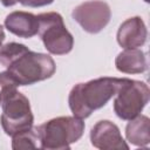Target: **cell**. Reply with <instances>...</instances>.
Returning <instances> with one entry per match:
<instances>
[{
	"mask_svg": "<svg viewBox=\"0 0 150 150\" xmlns=\"http://www.w3.org/2000/svg\"><path fill=\"white\" fill-rule=\"evenodd\" d=\"M0 62L18 86H30L45 81L56 70L50 55L33 52L19 42H8L0 47Z\"/></svg>",
	"mask_w": 150,
	"mask_h": 150,
	"instance_id": "cell-1",
	"label": "cell"
},
{
	"mask_svg": "<svg viewBox=\"0 0 150 150\" xmlns=\"http://www.w3.org/2000/svg\"><path fill=\"white\" fill-rule=\"evenodd\" d=\"M124 79L105 76L75 84L68 96L73 115L83 120L89 117L93 111L104 107L116 95Z\"/></svg>",
	"mask_w": 150,
	"mask_h": 150,
	"instance_id": "cell-2",
	"label": "cell"
},
{
	"mask_svg": "<svg viewBox=\"0 0 150 150\" xmlns=\"http://www.w3.org/2000/svg\"><path fill=\"white\" fill-rule=\"evenodd\" d=\"M84 122L75 116H60L36 127L40 149L64 150L77 142L84 131Z\"/></svg>",
	"mask_w": 150,
	"mask_h": 150,
	"instance_id": "cell-3",
	"label": "cell"
},
{
	"mask_svg": "<svg viewBox=\"0 0 150 150\" xmlns=\"http://www.w3.org/2000/svg\"><path fill=\"white\" fill-rule=\"evenodd\" d=\"M39 35L45 48L54 55H66L74 47V38L64 26L63 18L56 12H47L38 15Z\"/></svg>",
	"mask_w": 150,
	"mask_h": 150,
	"instance_id": "cell-4",
	"label": "cell"
},
{
	"mask_svg": "<svg viewBox=\"0 0 150 150\" xmlns=\"http://www.w3.org/2000/svg\"><path fill=\"white\" fill-rule=\"evenodd\" d=\"M150 98V90L145 82L124 79L114 100V111L123 121L138 116Z\"/></svg>",
	"mask_w": 150,
	"mask_h": 150,
	"instance_id": "cell-5",
	"label": "cell"
},
{
	"mask_svg": "<svg viewBox=\"0 0 150 150\" xmlns=\"http://www.w3.org/2000/svg\"><path fill=\"white\" fill-rule=\"evenodd\" d=\"M1 107L2 114L0 122L6 135L13 136L33 127L34 116L30 103L22 93L18 90L11 93L2 100Z\"/></svg>",
	"mask_w": 150,
	"mask_h": 150,
	"instance_id": "cell-6",
	"label": "cell"
},
{
	"mask_svg": "<svg viewBox=\"0 0 150 150\" xmlns=\"http://www.w3.org/2000/svg\"><path fill=\"white\" fill-rule=\"evenodd\" d=\"M71 16L83 30L97 34L109 23L111 9L105 1L90 0L76 6L71 12Z\"/></svg>",
	"mask_w": 150,
	"mask_h": 150,
	"instance_id": "cell-7",
	"label": "cell"
},
{
	"mask_svg": "<svg viewBox=\"0 0 150 150\" xmlns=\"http://www.w3.org/2000/svg\"><path fill=\"white\" fill-rule=\"evenodd\" d=\"M90 142L93 146L101 150L129 149V145L123 139L120 128L108 120L98 121L90 130Z\"/></svg>",
	"mask_w": 150,
	"mask_h": 150,
	"instance_id": "cell-8",
	"label": "cell"
},
{
	"mask_svg": "<svg viewBox=\"0 0 150 150\" xmlns=\"http://www.w3.org/2000/svg\"><path fill=\"white\" fill-rule=\"evenodd\" d=\"M148 29L141 16L127 19L117 30V42L124 49L138 48L146 42Z\"/></svg>",
	"mask_w": 150,
	"mask_h": 150,
	"instance_id": "cell-9",
	"label": "cell"
},
{
	"mask_svg": "<svg viewBox=\"0 0 150 150\" xmlns=\"http://www.w3.org/2000/svg\"><path fill=\"white\" fill-rule=\"evenodd\" d=\"M5 27L9 33L19 38H33L39 32L38 15L22 11L12 12L5 19Z\"/></svg>",
	"mask_w": 150,
	"mask_h": 150,
	"instance_id": "cell-10",
	"label": "cell"
},
{
	"mask_svg": "<svg viewBox=\"0 0 150 150\" xmlns=\"http://www.w3.org/2000/svg\"><path fill=\"white\" fill-rule=\"evenodd\" d=\"M116 69L124 74H141L148 69L145 53L137 48L124 49L115 59Z\"/></svg>",
	"mask_w": 150,
	"mask_h": 150,
	"instance_id": "cell-11",
	"label": "cell"
},
{
	"mask_svg": "<svg viewBox=\"0 0 150 150\" xmlns=\"http://www.w3.org/2000/svg\"><path fill=\"white\" fill-rule=\"evenodd\" d=\"M125 137L132 145L145 148L150 143V120L145 115H138L130 120L125 127Z\"/></svg>",
	"mask_w": 150,
	"mask_h": 150,
	"instance_id": "cell-12",
	"label": "cell"
},
{
	"mask_svg": "<svg viewBox=\"0 0 150 150\" xmlns=\"http://www.w3.org/2000/svg\"><path fill=\"white\" fill-rule=\"evenodd\" d=\"M12 148L14 150L19 149H36L38 148V141H39V135L36 127L35 128H29L23 131H20L15 135L12 136Z\"/></svg>",
	"mask_w": 150,
	"mask_h": 150,
	"instance_id": "cell-13",
	"label": "cell"
},
{
	"mask_svg": "<svg viewBox=\"0 0 150 150\" xmlns=\"http://www.w3.org/2000/svg\"><path fill=\"white\" fill-rule=\"evenodd\" d=\"M54 0H21V5L27 6V7H42L50 5Z\"/></svg>",
	"mask_w": 150,
	"mask_h": 150,
	"instance_id": "cell-14",
	"label": "cell"
},
{
	"mask_svg": "<svg viewBox=\"0 0 150 150\" xmlns=\"http://www.w3.org/2000/svg\"><path fill=\"white\" fill-rule=\"evenodd\" d=\"M21 0H0V2L5 6V7H11V6H14L15 4L20 2Z\"/></svg>",
	"mask_w": 150,
	"mask_h": 150,
	"instance_id": "cell-15",
	"label": "cell"
},
{
	"mask_svg": "<svg viewBox=\"0 0 150 150\" xmlns=\"http://www.w3.org/2000/svg\"><path fill=\"white\" fill-rule=\"evenodd\" d=\"M4 40H5V32H4V27L0 25V47L2 46Z\"/></svg>",
	"mask_w": 150,
	"mask_h": 150,
	"instance_id": "cell-16",
	"label": "cell"
},
{
	"mask_svg": "<svg viewBox=\"0 0 150 150\" xmlns=\"http://www.w3.org/2000/svg\"><path fill=\"white\" fill-rule=\"evenodd\" d=\"M1 102H2V94H1V90H0V104H1Z\"/></svg>",
	"mask_w": 150,
	"mask_h": 150,
	"instance_id": "cell-17",
	"label": "cell"
},
{
	"mask_svg": "<svg viewBox=\"0 0 150 150\" xmlns=\"http://www.w3.org/2000/svg\"><path fill=\"white\" fill-rule=\"evenodd\" d=\"M144 1H145V2H149V0H144Z\"/></svg>",
	"mask_w": 150,
	"mask_h": 150,
	"instance_id": "cell-18",
	"label": "cell"
}]
</instances>
